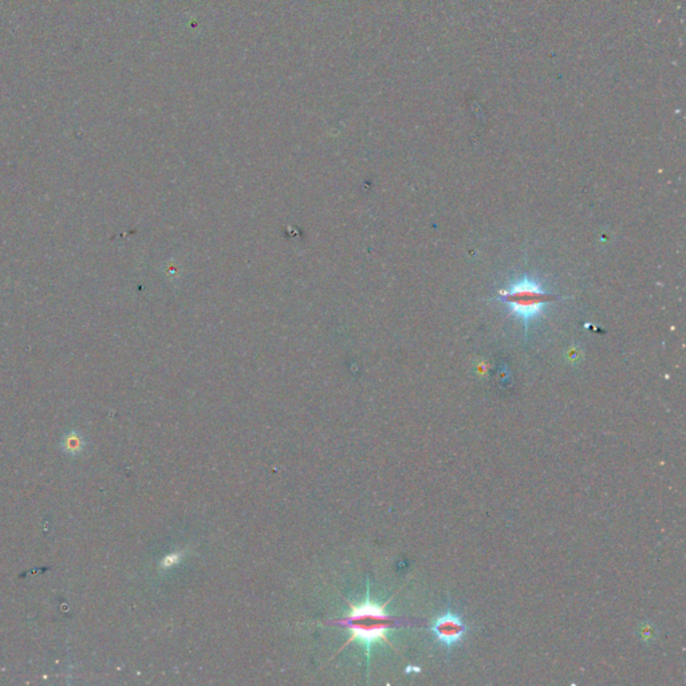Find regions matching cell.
<instances>
[{
  "label": "cell",
  "instance_id": "cell-1",
  "mask_svg": "<svg viewBox=\"0 0 686 686\" xmlns=\"http://www.w3.org/2000/svg\"><path fill=\"white\" fill-rule=\"evenodd\" d=\"M340 623L346 626L351 634L344 645L355 641L365 646L368 654L373 645L378 642L391 643L388 634L395 621L386 612L385 605H380L370 599L368 591L366 599L362 603L350 605L349 613Z\"/></svg>",
  "mask_w": 686,
  "mask_h": 686
},
{
  "label": "cell",
  "instance_id": "cell-2",
  "mask_svg": "<svg viewBox=\"0 0 686 686\" xmlns=\"http://www.w3.org/2000/svg\"><path fill=\"white\" fill-rule=\"evenodd\" d=\"M499 299L510 307L516 318L527 326L531 320L539 317L545 304L554 299V295L547 293L538 282L523 278L503 290Z\"/></svg>",
  "mask_w": 686,
  "mask_h": 686
},
{
  "label": "cell",
  "instance_id": "cell-3",
  "mask_svg": "<svg viewBox=\"0 0 686 686\" xmlns=\"http://www.w3.org/2000/svg\"><path fill=\"white\" fill-rule=\"evenodd\" d=\"M432 633L442 645L452 647L457 645L464 637L466 625L460 618V615L449 612L433 622Z\"/></svg>",
  "mask_w": 686,
  "mask_h": 686
},
{
  "label": "cell",
  "instance_id": "cell-4",
  "mask_svg": "<svg viewBox=\"0 0 686 686\" xmlns=\"http://www.w3.org/2000/svg\"><path fill=\"white\" fill-rule=\"evenodd\" d=\"M83 448V439L79 433L76 432H72L69 435H66L65 440H63V449L69 453H78L81 452Z\"/></svg>",
  "mask_w": 686,
  "mask_h": 686
},
{
  "label": "cell",
  "instance_id": "cell-5",
  "mask_svg": "<svg viewBox=\"0 0 686 686\" xmlns=\"http://www.w3.org/2000/svg\"><path fill=\"white\" fill-rule=\"evenodd\" d=\"M181 557H183V552H173V554H169L167 555L163 561H161V567L163 568H172L173 565L178 563L181 561Z\"/></svg>",
  "mask_w": 686,
  "mask_h": 686
}]
</instances>
